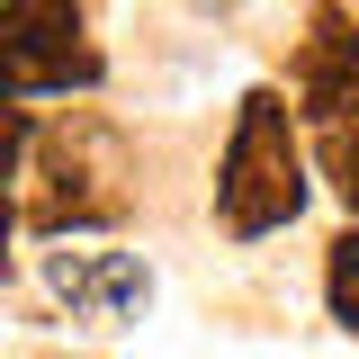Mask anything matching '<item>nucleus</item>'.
<instances>
[{
	"mask_svg": "<svg viewBox=\"0 0 359 359\" xmlns=\"http://www.w3.org/2000/svg\"><path fill=\"white\" fill-rule=\"evenodd\" d=\"M323 297H332V323L359 341V224L323 243Z\"/></svg>",
	"mask_w": 359,
	"mask_h": 359,
	"instance_id": "obj_5",
	"label": "nucleus"
},
{
	"mask_svg": "<svg viewBox=\"0 0 359 359\" xmlns=\"http://www.w3.org/2000/svg\"><path fill=\"white\" fill-rule=\"evenodd\" d=\"M0 81H9V99L99 90V45L81 36V0H9L0 9Z\"/></svg>",
	"mask_w": 359,
	"mask_h": 359,
	"instance_id": "obj_2",
	"label": "nucleus"
},
{
	"mask_svg": "<svg viewBox=\"0 0 359 359\" xmlns=\"http://www.w3.org/2000/svg\"><path fill=\"white\" fill-rule=\"evenodd\" d=\"M306 207V153H297V117L278 90H243V117H233V144H224L216 171V216L224 233H278Z\"/></svg>",
	"mask_w": 359,
	"mask_h": 359,
	"instance_id": "obj_1",
	"label": "nucleus"
},
{
	"mask_svg": "<svg viewBox=\"0 0 359 359\" xmlns=\"http://www.w3.org/2000/svg\"><path fill=\"white\" fill-rule=\"evenodd\" d=\"M45 287L72 314H135L153 297V278L135 252H45Z\"/></svg>",
	"mask_w": 359,
	"mask_h": 359,
	"instance_id": "obj_4",
	"label": "nucleus"
},
{
	"mask_svg": "<svg viewBox=\"0 0 359 359\" xmlns=\"http://www.w3.org/2000/svg\"><path fill=\"white\" fill-rule=\"evenodd\" d=\"M297 99L323 126H351V108H359V18H341L332 0L314 9V36L297 45Z\"/></svg>",
	"mask_w": 359,
	"mask_h": 359,
	"instance_id": "obj_3",
	"label": "nucleus"
},
{
	"mask_svg": "<svg viewBox=\"0 0 359 359\" xmlns=\"http://www.w3.org/2000/svg\"><path fill=\"white\" fill-rule=\"evenodd\" d=\"M216 9H233V0H216Z\"/></svg>",
	"mask_w": 359,
	"mask_h": 359,
	"instance_id": "obj_7",
	"label": "nucleus"
},
{
	"mask_svg": "<svg viewBox=\"0 0 359 359\" xmlns=\"http://www.w3.org/2000/svg\"><path fill=\"white\" fill-rule=\"evenodd\" d=\"M323 180L341 189V207L359 216V126H323Z\"/></svg>",
	"mask_w": 359,
	"mask_h": 359,
	"instance_id": "obj_6",
	"label": "nucleus"
}]
</instances>
